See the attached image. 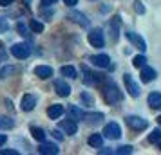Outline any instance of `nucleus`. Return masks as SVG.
Here are the masks:
<instances>
[{
    "label": "nucleus",
    "instance_id": "nucleus-38",
    "mask_svg": "<svg viewBox=\"0 0 161 155\" xmlns=\"http://www.w3.org/2000/svg\"><path fill=\"white\" fill-rule=\"evenodd\" d=\"M9 4H13V0H0V6H2V8H6Z\"/></svg>",
    "mask_w": 161,
    "mask_h": 155
},
{
    "label": "nucleus",
    "instance_id": "nucleus-31",
    "mask_svg": "<svg viewBox=\"0 0 161 155\" xmlns=\"http://www.w3.org/2000/svg\"><path fill=\"white\" fill-rule=\"evenodd\" d=\"M134 150H132V146H119L116 150V153H132Z\"/></svg>",
    "mask_w": 161,
    "mask_h": 155
},
{
    "label": "nucleus",
    "instance_id": "nucleus-41",
    "mask_svg": "<svg viewBox=\"0 0 161 155\" xmlns=\"http://www.w3.org/2000/svg\"><path fill=\"white\" fill-rule=\"evenodd\" d=\"M159 150H161V141H159Z\"/></svg>",
    "mask_w": 161,
    "mask_h": 155
},
{
    "label": "nucleus",
    "instance_id": "nucleus-12",
    "mask_svg": "<svg viewBox=\"0 0 161 155\" xmlns=\"http://www.w3.org/2000/svg\"><path fill=\"white\" fill-rule=\"evenodd\" d=\"M54 89H56V94L62 97H67L71 94V87H69V83H65L64 80H58V81H54Z\"/></svg>",
    "mask_w": 161,
    "mask_h": 155
},
{
    "label": "nucleus",
    "instance_id": "nucleus-6",
    "mask_svg": "<svg viewBox=\"0 0 161 155\" xmlns=\"http://www.w3.org/2000/svg\"><path fill=\"white\" fill-rule=\"evenodd\" d=\"M127 38H129V42H130V44L136 47V49H139V51H147V42H145L141 36H139L138 33L129 31V33H127Z\"/></svg>",
    "mask_w": 161,
    "mask_h": 155
},
{
    "label": "nucleus",
    "instance_id": "nucleus-39",
    "mask_svg": "<svg viewBox=\"0 0 161 155\" xmlns=\"http://www.w3.org/2000/svg\"><path fill=\"white\" fill-rule=\"evenodd\" d=\"M58 0H42V4H45V6H53V4H56Z\"/></svg>",
    "mask_w": 161,
    "mask_h": 155
},
{
    "label": "nucleus",
    "instance_id": "nucleus-9",
    "mask_svg": "<svg viewBox=\"0 0 161 155\" xmlns=\"http://www.w3.org/2000/svg\"><path fill=\"white\" fill-rule=\"evenodd\" d=\"M91 61H92V65L100 67V69H107L110 65V58L107 54H94V56H91Z\"/></svg>",
    "mask_w": 161,
    "mask_h": 155
},
{
    "label": "nucleus",
    "instance_id": "nucleus-15",
    "mask_svg": "<svg viewBox=\"0 0 161 155\" xmlns=\"http://www.w3.org/2000/svg\"><path fill=\"white\" fill-rule=\"evenodd\" d=\"M69 18H71L73 22H76L78 25H81V27H87L89 25V18H85V15L80 13V11H71V13H69Z\"/></svg>",
    "mask_w": 161,
    "mask_h": 155
},
{
    "label": "nucleus",
    "instance_id": "nucleus-26",
    "mask_svg": "<svg viewBox=\"0 0 161 155\" xmlns=\"http://www.w3.org/2000/svg\"><path fill=\"white\" fill-rule=\"evenodd\" d=\"M145 63H147V58L143 54H138V56H134V59H132V65L134 67H143Z\"/></svg>",
    "mask_w": 161,
    "mask_h": 155
},
{
    "label": "nucleus",
    "instance_id": "nucleus-21",
    "mask_svg": "<svg viewBox=\"0 0 161 155\" xmlns=\"http://www.w3.org/2000/svg\"><path fill=\"white\" fill-rule=\"evenodd\" d=\"M89 144L92 148H102L103 146V135L100 133H92L91 137H89Z\"/></svg>",
    "mask_w": 161,
    "mask_h": 155
},
{
    "label": "nucleus",
    "instance_id": "nucleus-8",
    "mask_svg": "<svg viewBox=\"0 0 161 155\" xmlns=\"http://www.w3.org/2000/svg\"><path fill=\"white\" fill-rule=\"evenodd\" d=\"M123 81H125L127 90H129V94H130L132 97H138L139 96V87H138V83L130 78V74H125V76H123Z\"/></svg>",
    "mask_w": 161,
    "mask_h": 155
},
{
    "label": "nucleus",
    "instance_id": "nucleus-20",
    "mask_svg": "<svg viewBox=\"0 0 161 155\" xmlns=\"http://www.w3.org/2000/svg\"><path fill=\"white\" fill-rule=\"evenodd\" d=\"M67 114H69V117L74 119V121H78V119H83V112H81L78 106H74V105H71V106L67 108Z\"/></svg>",
    "mask_w": 161,
    "mask_h": 155
},
{
    "label": "nucleus",
    "instance_id": "nucleus-10",
    "mask_svg": "<svg viewBox=\"0 0 161 155\" xmlns=\"http://www.w3.org/2000/svg\"><path fill=\"white\" fill-rule=\"evenodd\" d=\"M81 70H83V83L85 85H96V83L100 81V78H98V74H94L92 70H89L87 65H81Z\"/></svg>",
    "mask_w": 161,
    "mask_h": 155
},
{
    "label": "nucleus",
    "instance_id": "nucleus-23",
    "mask_svg": "<svg viewBox=\"0 0 161 155\" xmlns=\"http://www.w3.org/2000/svg\"><path fill=\"white\" fill-rule=\"evenodd\" d=\"M31 135H33L36 141H40V142L45 141V130L38 128V126H31Z\"/></svg>",
    "mask_w": 161,
    "mask_h": 155
},
{
    "label": "nucleus",
    "instance_id": "nucleus-40",
    "mask_svg": "<svg viewBox=\"0 0 161 155\" xmlns=\"http://www.w3.org/2000/svg\"><path fill=\"white\" fill-rule=\"evenodd\" d=\"M158 123H159V125H161V116H159V117H158Z\"/></svg>",
    "mask_w": 161,
    "mask_h": 155
},
{
    "label": "nucleus",
    "instance_id": "nucleus-18",
    "mask_svg": "<svg viewBox=\"0 0 161 155\" xmlns=\"http://www.w3.org/2000/svg\"><path fill=\"white\" fill-rule=\"evenodd\" d=\"M64 112H65V108H64L62 105H51L49 110H47V116H49L51 119H60Z\"/></svg>",
    "mask_w": 161,
    "mask_h": 155
},
{
    "label": "nucleus",
    "instance_id": "nucleus-3",
    "mask_svg": "<svg viewBox=\"0 0 161 155\" xmlns=\"http://www.w3.org/2000/svg\"><path fill=\"white\" fill-rule=\"evenodd\" d=\"M89 44L96 47V49H102L103 44H105V36H103V31L102 29H92L89 33Z\"/></svg>",
    "mask_w": 161,
    "mask_h": 155
},
{
    "label": "nucleus",
    "instance_id": "nucleus-5",
    "mask_svg": "<svg viewBox=\"0 0 161 155\" xmlns=\"http://www.w3.org/2000/svg\"><path fill=\"white\" fill-rule=\"evenodd\" d=\"M103 135L107 139H119L121 137V128L118 123H109V125L103 128Z\"/></svg>",
    "mask_w": 161,
    "mask_h": 155
},
{
    "label": "nucleus",
    "instance_id": "nucleus-16",
    "mask_svg": "<svg viewBox=\"0 0 161 155\" xmlns=\"http://www.w3.org/2000/svg\"><path fill=\"white\" fill-rule=\"evenodd\" d=\"M35 74H36L40 80H49L53 76V69L47 65H38L36 69H35Z\"/></svg>",
    "mask_w": 161,
    "mask_h": 155
},
{
    "label": "nucleus",
    "instance_id": "nucleus-7",
    "mask_svg": "<svg viewBox=\"0 0 161 155\" xmlns=\"http://www.w3.org/2000/svg\"><path fill=\"white\" fill-rule=\"evenodd\" d=\"M60 128L67 135H74V133L78 132V125H76L74 119H64V121H60Z\"/></svg>",
    "mask_w": 161,
    "mask_h": 155
},
{
    "label": "nucleus",
    "instance_id": "nucleus-22",
    "mask_svg": "<svg viewBox=\"0 0 161 155\" xmlns=\"http://www.w3.org/2000/svg\"><path fill=\"white\" fill-rule=\"evenodd\" d=\"M62 74H64L65 78H71V80H76V78H78V70H76L74 67H71V65L62 67Z\"/></svg>",
    "mask_w": 161,
    "mask_h": 155
},
{
    "label": "nucleus",
    "instance_id": "nucleus-14",
    "mask_svg": "<svg viewBox=\"0 0 161 155\" xmlns=\"http://www.w3.org/2000/svg\"><path fill=\"white\" fill-rule=\"evenodd\" d=\"M22 110L24 112H31L35 106H36V97L31 96V94H25V96L22 97Z\"/></svg>",
    "mask_w": 161,
    "mask_h": 155
},
{
    "label": "nucleus",
    "instance_id": "nucleus-29",
    "mask_svg": "<svg viewBox=\"0 0 161 155\" xmlns=\"http://www.w3.org/2000/svg\"><path fill=\"white\" fill-rule=\"evenodd\" d=\"M80 97H81V101H83L85 105H92V103H94V97L91 96V94H87V92H83Z\"/></svg>",
    "mask_w": 161,
    "mask_h": 155
},
{
    "label": "nucleus",
    "instance_id": "nucleus-24",
    "mask_svg": "<svg viewBox=\"0 0 161 155\" xmlns=\"http://www.w3.org/2000/svg\"><path fill=\"white\" fill-rule=\"evenodd\" d=\"M16 72H18L16 67H2L0 69V78H8L9 74H16Z\"/></svg>",
    "mask_w": 161,
    "mask_h": 155
},
{
    "label": "nucleus",
    "instance_id": "nucleus-4",
    "mask_svg": "<svg viewBox=\"0 0 161 155\" xmlns=\"http://www.w3.org/2000/svg\"><path fill=\"white\" fill-rule=\"evenodd\" d=\"M125 121H127V125L130 126L132 130H145L147 126H148V121L147 119H141L139 116H127L125 117Z\"/></svg>",
    "mask_w": 161,
    "mask_h": 155
},
{
    "label": "nucleus",
    "instance_id": "nucleus-35",
    "mask_svg": "<svg viewBox=\"0 0 161 155\" xmlns=\"http://www.w3.org/2000/svg\"><path fill=\"white\" fill-rule=\"evenodd\" d=\"M6 141H8V135L0 133V146H4V144H6Z\"/></svg>",
    "mask_w": 161,
    "mask_h": 155
},
{
    "label": "nucleus",
    "instance_id": "nucleus-36",
    "mask_svg": "<svg viewBox=\"0 0 161 155\" xmlns=\"http://www.w3.org/2000/svg\"><path fill=\"white\" fill-rule=\"evenodd\" d=\"M64 2H65L69 8H73V6H76V4H78V0H64Z\"/></svg>",
    "mask_w": 161,
    "mask_h": 155
},
{
    "label": "nucleus",
    "instance_id": "nucleus-34",
    "mask_svg": "<svg viewBox=\"0 0 161 155\" xmlns=\"http://www.w3.org/2000/svg\"><path fill=\"white\" fill-rule=\"evenodd\" d=\"M0 153L2 155H18V152H16V150H2Z\"/></svg>",
    "mask_w": 161,
    "mask_h": 155
},
{
    "label": "nucleus",
    "instance_id": "nucleus-1",
    "mask_svg": "<svg viewBox=\"0 0 161 155\" xmlns=\"http://www.w3.org/2000/svg\"><path fill=\"white\" fill-rule=\"evenodd\" d=\"M103 94V99H105V103L107 105H116L118 101H121V92H119V89H118V85L114 81H107L105 83V87H103L102 90Z\"/></svg>",
    "mask_w": 161,
    "mask_h": 155
},
{
    "label": "nucleus",
    "instance_id": "nucleus-19",
    "mask_svg": "<svg viewBox=\"0 0 161 155\" xmlns=\"http://www.w3.org/2000/svg\"><path fill=\"white\" fill-rule=\"evenodd\" d=\"M148 105H150V108H161V94L159 92H150L148 94Z\"/></svg>",
    "mask_w": 161,
    "mask_h": 155
},
{
    "label": "nucleus",
    "instance_id": "nucleus-2",
    "mask_svg": "<svg viewBox=\"0 0 161 155\" xmlns=\"http://www.w3.org/2000/svg\"><path fill=\"white\" fill-rule=\"evenodd\" d=\"M11 54L15 56V58L18 59H24V58H27L31 54V45L29 44H15L13 47H11Z\"/></svg>",
    "mask_w": 161,
    "mask_h": 155
},
{
    "label": "nucleus",
    "instance_id": "nucleus-28",
    "mask_svg": "<svg viewBox=\"0 0 161 155\" xmlns=\"http://www.w3.org/2000/svg\"><path fill=\"white\" fill-rule=\"evenodd\" d=\"M31 29L35 31V33H42L44 31V25L40 22H36V20H31Z\"/></svg>",
    "mask_w": 161,
    "mask_h": 155
},
{
    "label": "nucleus",
    "instance_id": "nucleus-25",
    "mask_svg": "<svg viewBox=\"0 0 161 155\" xmlns=\"http://www.w3.org/2000/svg\"><path fill=\"white\" fill-rule=\"evenodd\" d=\"M161 141V128H156L150 135H148V142H159Z\"/></svg>",
    "mask_w": 161,
    "mask_h": 155
},
{
    "label": "nucleus",
    "instance_id": "nucleus-32",
    "mask_svg": "<svg viewBox=\"0 0 161 155\" xmlns=\"http://www.w3.org/2000/svg\"><path fill=\"white\" fill-rule=\"evenodd\" d=\"M8 27H9L8 20H6V18H0V33H6V31H8Z\"/></svg>",
    "mask_w": 161,
    "mask_h": 155
},
{
    "label": "nucleus",
    "instance_id": "nucleus-13",
    "mask_svg": "<svg viewBox=\"0 0 161 155\" xmlns=\"http://www.w3.org/2000/svg\"><path fill=\"white\" fill-rule=\"evenodd\" d=\"M58 152H60V148L56 144H53V142H44L38 148V153H42V155H56Z\"/></svg>",
    "mask_w": 161,
    "mask_h": 155
},
{
    "label": "nucleus",
    "instance_id": "nucleus-27",
    "mask_svg": "<svg viewBox=\"0 0 161 155\" xmlns=\"http://www.w3.org/2000/svg\"><path fill=\"white\" fill-rule=\"evenodd\" d=\"M13 119L9 117H0V128H13Z\"/></svg>",
    "mask_w": 161,
    "mask_h": 155
},
{
    "label": "nucleus",
    "instance_id": "nucleus-17",
    "mask_svg": "<svg viewBox=\"0 0 161 155\" xmlns=\"http://www.w3.org/2000/svg\"><path fill=\"white\" fill-rule=\"evenodd\" d=\"M156 80V70L152 67H143L141 69V81L143 83H150Z\"/></svg>",
    "mask_w": 161,
    "mask_h": 155
},
{
    "label": "nucleus",
    "instance_id": "nucleus-30",
    "mask_svg": "<svg viewBox=\"0 0 161 155\" xmlns=\"http://www.w3.org/2000/svg\"><path fill=\"white\" fill-rule=\"evenodd\" d=\"M16 29L20 31V34H22V36H25V38L29 36V31H27V27H25V25H24L22 22H20V23H16Z\"/></svg>",
    "mask_w": 161,
    "mask_h": 155
},
{
    "label": "nucleus",
    "instance_id": "nucleus-11",
    "mask_svg": "<svg viewBox=\"0 0 161 155\" xmlns=\"http://www.w3.org/2000/svg\"><path fill=\"white\" fill-rule=\"evenodd\" d=\"M83 119H85V123L91 126H96L100 125L103 121V114H100V112H91V114H83Z\"/></svg>",
    "mask_w": 161,
    "mask_h": 155
},
{
    "label": "nucleus",
    "instance_id": "nucleus-33",
    "mask_svg": "<svg viewBox=\"0 0 161 155\" xmlns=\"http://www.w3.org/2000/svg\"><path fill=\"white\" fill-rule=\"evenodd\" d=\"M136 11H138L139 15H143V13H145V8H143L141 0H136Z\"/></svg>",
    "mask_w": 161,
    "mask_h": 155
},
{
    "label": "nucleus",
    "instance_id": "nucleus-37",
    "mask_svg": "<svg viewBox=\"0 0 161 155\" xmlns=\"http://www.w3.org/2000/svg\"><path fill=\"white\" fill-rule=\"evenodd\" d=\"M53 135H54V137H56V139H60V141L64 139V135H62V133H60L58 130H53Z\"/></svg>",
    "mask_w": 161,
    "mask_h": 155
}]
</instances>
